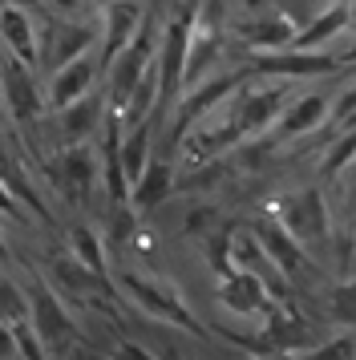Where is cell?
<instances>
[{
	"label": "cell",
	"mask_w": 356,
	"mask_h": 360,
	"mask_svg": "<svg viewBox=\"0 0 356 360\" xmlns=\"http://www.w3.org/2000/svg\"><path fill=\"white\" fill-rule=\"evenodd\" d=\"M227 37H235L251 53L295 49L300 25L275 0H231L227 4Z\"/></svg>",
	"instance_id": "6da1fadb"
},
{
	"label": "cell",
	"mask_w": 356,
	"mask_h": 360,
	"mask_svg": "<svg viewBox=\"0 0 356 360\" xmlns=\"http://www.w3.org/2000/svg\"><path fill=\"white\" fill-rule=\"evenodd\" d=\"M113 288L122 292V300H129L138 311H146L150 320L158 324H170V328H182L191 336H207L210 328L194 316V308L182 300L170 279H158V276H146V271H117L113 276Z\"/></svg>",
	"instance_id": "7a4b0ae2"
},
{
	"label": "cell",
	"mask_w": 356,
	"mask_h": 360,
	"mask_svg": "<svg viewBox=\"0 0 356 360\" xmlns=\"http://www.w3.org/2000/svg\"><path fill=\"white\" fill-rule=\"evenodd\" d=\"M162 29H166V25H158V8H146L142 29L134 33V41L117 53V61L110 65V82H106L110 110H117V114H122V110L129 105V98H134V89H138V82L146 77V69L158 61Z\"/></svg>",
	"instance_id": "3957f363"
},
{
	"label": "cell",
	"mask_w": 356,
	"mask_h": 360,
	"mask_svg": "<svg viewBox=\"0 0 356 360\" xmlns=\"http://www.w3.org/2000/svg\"><path fill=\"white\" fill-rule=\"evenodd\" d=\"M243 82H251V69H223V73H210L203 85H194V89H186L182 94V101H178L174 117H170V150H166V158H178V150H182V142H186V134L203 122L207 114H215L223 101L235 98V89H239Z\"/></svg>",
	"instance_id": "277c9868"
},
{
	"label": "cell",
	"mask_w": 356,
	"mask_h": 360,
	"mask_svg": "<svg viewBox=\"0 0 356 360\" xmlns=\"http://www.w3.org/2000/svg\"><path fill=\"white\" fill-rule=\"evenodd\" d=\"M25 292H29V320H32V328L41 332L49 356L65 360L77 348V332H73V316H69L65 304H61V292L41 276H32Z\"/></svg>",
	"instance_id": "5b68a950"
},
{
	"label": "cell",
	"mask_w": 356,
	"mask_h": 360,
	"mask_svg": "<svg viewBox=\"0 0 356 360\" xmlns=\"http://www.w3.org/2000/svg\"><path fill=\"white\" fill-rule=\"evenodd\" d=\"M272 219H279L284 231L307 251L328 243V198L320 186H300V191L279 195L272 207Z\"/></svg>",
	"instance_id": "8992f818"
},
{
	"label": "cell",
	"mask_w": 356,
	"mask_h": 360,
	"mask_svg": "<svg viewBox=\"0 0 356 360\" xmlns=\"http://www.w3.org/2000/svg\"><path fill=\"white\" fill-rule=\"evenodd\" d=\"M288 101H291V82H267V77L259 82V77H251V82H243L235 89V98L227 105H231V114L239 122L243 138H251L259 130H272L284 117Z\"/></svg>",
	"instance_id": "52a82bcc"
},
{
	"label": "cell",
	"mask_w": 356,
	"mask_h": 360,
	"mask_svg": "<svg viewBox=\"0 0 356 360\" xmlns=\"http://www.w3.org/2000/svg\"><path fill=\"white\" fill-rule=\"evenodd\" d=\"M97 29L89 20H65V17H49L41 13V69H49V77L57 69L73 65L77 57L97 45Z\"/></svg>",
	"instance_id": "ba28073f"
},
{
	"label": "cell",
	"mask_w": 356,
	"mask_h": 360,
	"mask_svg": "<svg viewBox=\"0 0 356 360\" xmlns=\"http://www.w3.org/2000/svg\"><path fill=\"white\" fill-rule=\"evenodd\" d=\"M0 105L8 110L16 126H32L45 101H41V85H37V73H32L16 53H8L0 45Z\"/></svg>",
	"instance_id": "9c48e42d"
},
{
	"label": "cell",
	"mask_w": 356,
	"mask_h": 360,
	"mask_svg": "<svg viewBox=\"0 0 356 360\" xmlns=\"http://www.w3.org/2000/svg\"><path fill=\"white\" fill-rule=\"evenodd\" d=\"M251 77H275V82H295V77H332L340 73L344 57L332 53H300V49H284V53H251L247 57Z\"/></svg>",
	"instance_id": "30bf717a"
},
{
	"label": "cell",
	"mask_w": 356,
	"mask_h": 360,
	"mask_svg": "<svg viewBox=\"0 0 356 360\" xmlns=\"http://www.w3.org/2000/svg\"><path fill=\"white\" fill-rule=\"evenodd\" d=\"M243 142V130H239V122H235V114H231V105H219L215 114H207L198 126H194L191 134H186V142H182V158L191 166H207L215 162L219 154H227L231 146H239Z\"/></svg>",
	"instance_id": "8fae6325"
},
{
	"label": "cell",
	"mask_w": 356,
	"mask_h": 360,
	"mask_svg": "<svg viewBox=\"0 0 356 360\" xmlns=\"http://www.w3.org/2000/svg\"><path fill=\"white\" fill-rule=\"evenodd\" d=\"M49 174L69 195V202H89L94 186L101 182V158L85 142L81 146H61V154L49 166Z\"/></svg>",
	"instance_id": "7c38bea8"
},
{
	"label": "cell",
	"mask_w": 356,
	"mask_h": 360,
	"mask_svg": "<svg viewBox=\"0 0 356 360\" xmlns=\"http://www.w3.org/2000/svg\"><path fill=\"white\" fill-rule=\"evenodd\" d=\"M328 114H332V98L320 94V89L291 98L288 110H284V117H279V122L272 126V134H267L263 150H275V146H284V142H291V138H304V134L320 130L324 122H328Z\"/></svg>",
	"instance_id": "4fadbf2b"
},
{
	"label": "cell",
	"mask_w": 356,
	"mask_h": 360,
	"mask_svg": "<svg viewBox=\"0 0 356 360\" xmlns=\"http://www.w3.org/2000/svg\"><path fill=\"white\" fill-rule=\"evenodd\" d=\"M251 231H255V239L263 243V251H267V259L284 271V276L295 283L300 276H316V263H312V255H307L304 243H295L288 231H284V223L279 219H259V223H251Z\"/></svg>",
	"instance_id": "5bb4252c"
},
{
	"label": "cell",
	"mask_w": 356,
	"mask_h": 360,
	"mask_svg": "<svg viewBox=\"0 0 356 360\" xmlns=\"http://www.w3.org/2000/svg\"><path fill=\"white\" fill-rule=\"evenodd\" d=\"M101 13H106V33H101L97 61H101V69L110 73V65L117 61V53L126 49L129 41H134V33L142 29L146 8L138 4V0H106V4H101Z\"/></svg>",
	"instance_id": "9a60e30c"
},
{
	"label": "cell",
	"mask_w": 356,
	"mask_h": 360,
	"mask_svg": "<svg viewBox=\"0 0 356 360\" xmlns=\"http://www.w3.org/2000/svg\"><path fill=\"white\" fill-rule=\"evenodd\" d=\"M263 336L272 344V352H307L312 344V324L295 311V304H279L272 300L263 311Z\"/></svg>",
	"instance_id": "2e32d148"
},
{
	"label": "cell",
	"mask_w": 356,
	"mask_h": 360,
	"mask_svg": "<svg viewBox=\"0 0 356 360\" xmlns=\"http://www.w3.org/2000/svg\"><path fill=\"white\" fill-rule=\"evenodd\" d=\"M97 73H101V61H97V53H85V57H77L73 65L57 69V73L49 77L45 105L53 110V114H57V110H65V105H73V101H81L85 94H94Z\"/></svg>",
	"instance_id": "e0dca14e"
},
{
	"label": "cell",
	"mask_w": 356,
	"mask_h": 360,
	"mask_svg": "<svg viewBox=\"0 0 356 360\" xmlns=\"http://www.w3.org/2000/svg\"><path fill=\"white\" fill-rule=\"evenodd\" d=\"M215 295H219V308L235 311V316H263L272 304V288L255 271H235V276L219 279Z\"/></svg>",
	"instance_id": "ac0fdd59"
},
{
	"label": "cell",
	"mask_w": 356,
	"mask_h": 360,
	"mask_svg": "<svg viewBox=\"0 0 356 360\" xmlns=\"http://www.w3.org/2000/svg\"><path fill=\"white\" fill-rule=\"evenodd\" d=\"M106 110H110V98H106V89H94V94H85L81 101H73V105L57 110V130H61L65 146H81L89 134H101Z\"/></svg>",
	"instance_id": "d6986e66"
},
{
	"label": "cell",
	"mask_w": 356,
	"mask_h": 360,
	"mask_svg": "<svg viewBox=\"0 0 356 360\" xmlns=\"http://www.w3.org/2000/svg\"><path fill=\"white\" fill-rule=\"evenodd\" d=\"M49 276H53V288L61 295H73V300H81V304H89L97 292L110 295V279L97 276V271H89L85 263H77L69 251H57L53 259H49Z\"/></svg>",
	"instance_id": "ffe728a7"
},
{
	"label": "cell",
	"mask_w": 356,
	"mask_h": 360,
	"mask_svg": "<svg viewBox=\"0 0 356 360\" xmlns=\"http://www.w3.org/2000/svg\"><path fill=\"white\" fill-rule=\"evenodd\" d=\"M0 45L16 53L29 69L41 65V37H37V20L25 8H0Z\"/></svg>",
	"instance_id": "44dd1931"
},
{
	"label": "cell",
	"mask_w": 356,
	"mask_h": 360,
	"mask_svg": "<svg viewBox=\"0 0 356 360\" xmlns=\"http://www.w3.org/2000/svg\"><path fill=\"white\" fill-rule=\"evenodd\" d=\"M348 25H352V0H332L320 17H312L304 29H300L295 49L300 53H320V45H328L332 37H340Z\"/></svg>",
	"instance_id": "7402d4cb"
},
{
	"label": "cell",
	"mask_w": 356,
	"mask_h": 360,
	"mask_svg": "<svg viewBox=\"0 0 356 360\" xmlns=\"http://www.w3.org/2000/svg\"><path fill=\"white\" fill-rule=\"evenodd\" d=\"M170 191H174V166H170V158H150L142 182H138L134 195H129V207L138 214H150L170 198Z\"/></svg>",
	"instance_id": "603a6c76"
},
{
	"label": "cell",
	"mask_w": 356,
	"mask_h": 360,
	"mask_svg": "<svg viewBox=\"0 0 356 360\" xmlns=\"http://www.w3.org/2000/svg\"><path fill=\"white\" fill-rule=\"evenodd\" d=\"M150 142H154V126L146 122V126H134L126 130V142H122V166H126V179L129 186H138L146 174V166H150Z\"/></svg>",
	"instance_id": "cb8c5ba5"
},
{
	"label": "cell",
	"mask_w": 356,
	"mask_h": 360,
	"mask_svg": "<svg viewBox=\"0 0 356 360\" xmlns=\"http://www.w3.org/2000/svg\"><path fill=\"white\" fill-rule=\"evenodd\" d=\"M69 255H73L77 263H85L89 271L106 276V247H101V239H97L94 227H85V223L69 227Z\"/></svg>",
	"instance_id": "d4e9b609"
},
{
	"label": "cell",
	"mask_w": 356,
	"mask_h": 360,
	"mask_svg": "<svg viewBox=\"0 0 356 360\" xmlns=\"http://www.w3.org/2000/svg\"><path fill=\"white\" fill-rule=\"evenodd\" d=\"M356 158V126H340V138L328 146V154L320 158V179H336L344 166Z\"/></svg>",
	"instance_id": "484cf974"
},
{
	"label": "cell",
	"mask_w": 356,
	"mask_h": 360,
	"mask_svg": "<svg viewBox=\"0 0 356 360\" xmlns=\"http://www.w3.org/2000/svg\"><path fill=\"white\" fill-rule=\"evenodd\" d=\"M203 251H207V263H210V271L219 279L227 276H235L239 267H235V247H231V231H215V235H207L203 239Z\"/></svg>",
	"instance_id": "4316f807"
},
{
	"label": "cell",
	"mask_w": 356,
	"mask_h": 360,
	"mask_svg": "<svg viewBox=\"0 0 356 360\" xmlns=\"http://www.w3.org/2000/svg\"><path fill=\"white\" fill-rule=\"evenodd\" d=\"M0 320L16 324V320H29V292L8 279V271L0 267Z\"/></svg>",
	"instance_id": "83f0119b"
},
{
	"label": "cell",
	"mask_w": 356,
	"mask_h": 360,
	"mask_svg": "<svg viewBox=\"0 0 356 360\" xmlns=\"http://www.w3.org/2000/svg\"><path fill=\"white\" fill-rule=\"evenodd\" d=\"M328 316L344 324L348 332H356V276L340 279L336 292H332V304H328Z\"/></svg>",
	"instance_id": "f1b7e54d"
},
{
	"label": "cell",
	"mask_w": 356,
	"mask_h": 360,
	"mask_svg": "<svg viewBox=\"0 0 356 360\" xmlns=\"http://www.w3.org/2000/svg\"><path fill=\"white\" fill-rule=\"evenodd\" d=\"M300 360H356V332H340L332 340H320L316 348L300 352Z\"/></svg>",
	"instance_id": "f546056e"
},
{
	"label": "cell",
	"mask_w": 356,
	"mask_h": 360,
	"mask_svg": "<svg viewBox=\"0 0 356 360\" xmlns=\"http://www.w3.org/2000/svg\"><path fill=\"white\" fill-rule=\"evenodd\" d=\"M13 336H16V348H20V360H53L45 340H41V332L32 328V320H16Z\"/></svg>",
	"instance_id": "4dcf8cb0"
},
{
	"label": "cell",
	"mask_w": 356,
	"mask_h": 360,
	"mask_svg": "<svg viewBox=\"0 0 356 360\" xmlns=\"http://www.w3.org/2000/svg\"><path fill=\"white\" fill-rule=\"evenodd\" d=\"M138 219H142V214L134 211V207H113V219H110V239L113 243H129V239H134V231H138Z\"/></svg>",
	"instance_id": "1f68e13d"
},
{
	"label": "cell",
	"mask_w": 356,
	"mask_h": 360,
	"mask_svg": "<svg viewBox=\"0 0 356 360\" xmlns=\"http://www.w3.org/2000/svg\"><path fill=\"white\" fill-rule=\"evenodd\" d=\"M352 117H356V82L332 98V114H328V122H332V126H348Z\"/></svg>",
	"instance_id": "d6a6232c"
},
{
	"label": "cell",
	"mask_w": 356,
	"mask_h": 360,
	"mask_svg": "<svg viewBox=\"0 0 356 360\" xmlns=\"http://www.w3.org/2000/svg\"><path fill=\"white\" fill-rule=\"evenodd\" d=\"M215 223H219V211H215V207H198V211H191V219H186V231L207 239V235H215V231H219Z\"/></svg>",
	"instance_id": "836d02e7"
},
{
	"label": "cell",
	"mask_w": 356,
	"mask_h": 360,
	"mask_svg": "<svg viewBox=\"0 0 356 360\" xmlns=\"http://www.w3.org/2000/svg\"><path fill=\"white\" fill-rule=\"evenodd\" d=\"M45 4L65 20H85L89 17V8H94V0H45Z\"/></svg>",
	"instance_id": "e575fe53"
},
{
	"label": "cell",
	"mask_w": 356,
	"mask_h": 360,
	"mask_svg": "<svg viewBox=\"0 0 356 360\" xmlns=\"http://www.w3.org/2000/svg\"><path fill=\"white\" fill-rule=\"evenodd\" d=\"M0 219H13V223H25V219H29V211L16 202V195L4 186V182H0Z\"/></svg>",
	"instance_id": "d590c367"
},
{
	"label": "cell",
	"mask_w": 356,
	"mask_h": 360,
	"mask_svg": "<svg viewBox=\"0 0 356 360\" xmlns=\"http://www.w3.org/2000/svg\"><path fill=\"white\" fill-rule=\"evenodd\" d=\"M0 360H20V348H16L13 324H4V320H0Z\"/></svg>",
	"instance_id": "8d00e7d4"
},
{
	"label": "cell",
	"mask_w": 356,
	"mask_h": 360,
	"mask_svg": "<svg viewBox=\"0 0 356 360\" xmlns=\"http://www.w3.org/2000/svg\"><path fill=\"white\" fill-rule=\"evenodd\" d=\"M0 8H25V13H45V0H0Z\"/></svg>",
	"instance_id": "74e56055"
},
{
	"label": "cell",
	"mask_w": 356,
	"mask_h": 360,
	"mask_svg": "<svg viewBox=\"0 0 356 360\" xmlns=\"http://www.w3.org/2000/svg\"><path fill=\"white\" fill-rule=\"evenodd\" d=\"M65 360H106V356H97V352H89V348H81V344H77V348H73Z\"/></svg>",
	"instance_id": "f35d334b"
},
{
	"label": "cell",
	"mask_w": 356,
	"mask_h": 360,
	"mask_svg": "<svg viewBox=\"0 0 356 360\" xmlns=\"http://www.w3.org/2000/svg\"><path fill=\"white\" fill-rule=\"evenodd\" d=\"M0 263H8V243H4V231H0Z\"/></svg>",
	"instance_id": "ab89813d"
},
{
	"label": "cell",
	"mask_w": 356,
	"mask_h": 360,
	"mask_svg": "<svg viewBox=\"0 0 356 360\" xmlns=\"http://www.w3.org/2000/svg\"><path fill=\"white\" fill-rule=\"evenodd\" d=\"M247 360H279V352H272V356H247Z\"/></svg>",
	"instance_id": "60d3db41"
},
{
	"label": "cell",
	"mask_w": 356,
	"mask_h": 360,
	"mask_svg": "<svg viewBox=\"0 0 356 360\" xmlns=\"http://www.w3.org/2000/svg\"><path fill=\"white\" fill-rule=\"evenodd\" d=\"M154 4H162V0H154Z\"/></svg>",
	"instance_id": "b9f144b4"
},
{
	"label": "cell",
	"mask_w": 356,
	"mask_h": 360,
	"mask_svg": "<svg viewBox=\"0 0 356 360\" xmlns=\"http://www.w3.org/2000/svg\"><path fill=\"white\" fill-rule=\"evenodd\" d=\"M101 4H106V0H101Z\"/></svg>",
	"instance_id": "7bdbcfd3"
}]
</instances>
